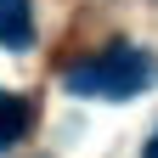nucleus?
<instances>
[{"mask_svg": "<svg viewBox=\"0 0 158 158\" xmlns=\"http://www.w3.org/2000/svg\"><path fill=\"white\" fill-rule=\"evenodd\" d=\"M28 130H34V107H28V96L0 90V152H6V147H17Z\"/></svg>", "mask_w": 158, "mask_h": 158, "instance_id": "7ed1b4c3", "label": "nucleus"}, {"mask_svg": "<svg viewBox=\"0 0 158 158\" xmlns=\"http://www.w3.org/2000/svg\"><path fill=\"white\" fill-rule=\"evenodd\" d=\"M62 85L73 96H96V102H124L135 90H152L158 85V56L141 51V45H107L85 56V62H73L62 73Z\"/></svg>", "mask_w": 158, "mask_h": 158, "instance_id": "f257e3e1", "label": "nucleus"}, {"mask_svg": "<svg viewBox=\"0 0 158 158\" xmlns=\"http://www.w3.org/2000/svg\"><path fill=\"white\" fill-rule=\"evenodd\" d=\"M141 158H158V130L147 135V147H141Z\"/></svg>", "mask_w": 158, "mask_h": 158, "instance_id": "20e7f679", "label": "nucleus"}, {"mask_svg": "<svg viewBox=\"0 0 158 158\" xmlns=\"http://www.w3.org/2000/svg\"><path fill=\"white\" fill-rule=\"evenodd\" d=\"M0 45L6 51H28L34 45V6L28 0H0Z\"/></svg>", "mask_w": 158, "mask_h": 158, "instance_id": "f03ea898", "label": "nucleus"}]
</instances>
